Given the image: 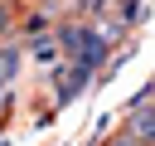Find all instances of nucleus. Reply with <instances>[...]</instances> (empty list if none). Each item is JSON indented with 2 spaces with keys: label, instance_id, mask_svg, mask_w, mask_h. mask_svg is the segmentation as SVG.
Returning <instances> with one entry per match:
<instances>
[{
  "label": "nucleus",
  "instance_id": "nucleus-1",
  "mask_svg": "<svg viewBox=\"0 0 155 146\" xmlns=\"http://www.w3.org/2000/svg\"><path fill=\"white\" fill-rule=\"evenodd\" d=\"M34 58H39V63H58V58H63L58 39H44V44H34Z\"/></svg>",
  "mask_w": 155,
  "mask_h": 146
},
{
  "label": "nucleus",
  "instance_id": "nucleus-2",
  "mask_svg": "<svg viewBox=\"0 0 155 146\" xmlns=\"http://www.w3.org/2000/svg\"><path fill=\"white\" fill-rule=\"evenodd\" d=\"M10 73H15V54H10V49H0V88H5V78H10Z\"/></svg>",
  "mask_w": 155,
  "mask_h": 146
},
{
  "label": "nucleus",
  "instance_id": "nucleus-3",
  "mask_svg": "<svg viewBox=\"0 0 155 146\" xmlns=\"http://www.w3.org/2000/svg\"><path fill=\"white\" fill-rule=\"evenodd\" d=\"M48 29V15H29V24H24V34H44Z\"/></svg>",
  "mask_w": 155,
  "mask_h": 146
}]
</instances>
